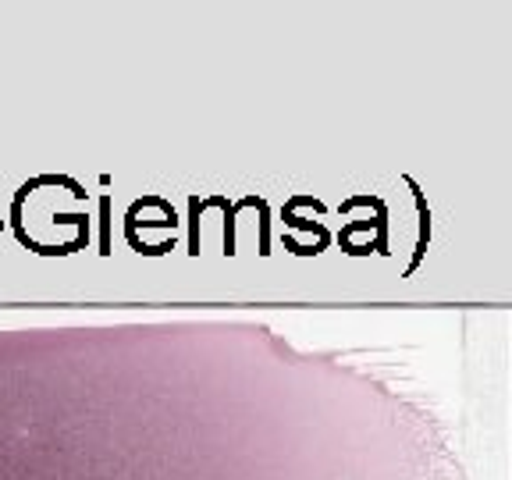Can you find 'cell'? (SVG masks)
<instances>
[]
</instances>
